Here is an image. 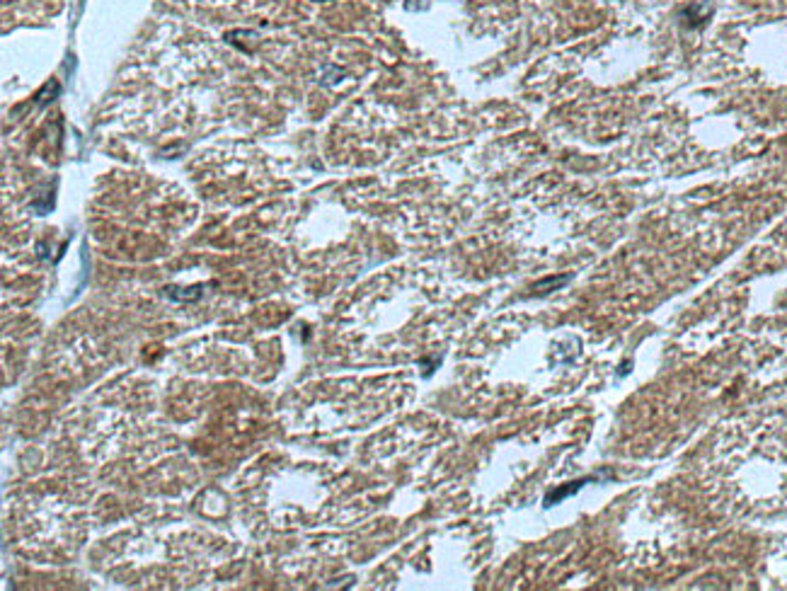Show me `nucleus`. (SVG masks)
Segmentation results:
<instances>
[{
    "instance_id": "obj_1",
    "label": "nucleus",
    "mask_w": 787,
    "mask_h": 591,
    "mask_svg": "<svg viewBox=\"0 0 787 591\" xmlns=\"http://www.w3.org/2000/svg\"><path fill=\"white\" fill-rule=\"evenodd\" d=\"M596 477H601V475H589V477H582V480L567 482V485H562V487H557V490L548 492V495H545V506H553V504H557V502L567 499V497H572L574 492H579V490H582L584 485H587V482L596 480Z\"/></svg>"
}]
</instances>
